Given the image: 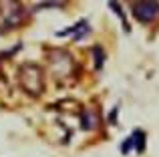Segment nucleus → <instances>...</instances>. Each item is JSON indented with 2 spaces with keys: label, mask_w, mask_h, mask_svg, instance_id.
<instances>
[{
  "label": "nucleus",
  "mask_w": 159,
  "mask_h": 157,
  "mask_svg": "<svg viewBox=\"0 0 159 157\" xmlns=\"http://www.w3.org/2000/svg\"><path fill=\"white\" fill-rule=\"evenodd\" d=\"M133 143L137 145V151H143V147H145V135H143V131H135V133L131 135V139H127V141L121 145V151H123V153H129Z\"/></svg>",
  "instance_id": "obj_4"
},
{
  "label": "nucleus",
  "mask_w": 159,
  "mask_h": 157,
  "mask_svg": "<svg viewBox=\"0 0 159 157\" xmlns=\"http://www.w3.org/2000/svg\"><path fill=\"white\" fill-rule=\"evenodd\" d=\"M20 85L30 95H39L43 91V71L36 65H24L20 69Z\"/></svg>",
  "instance_id": "obj_1"
},
{
  "label": "nucleus",
  "mask_w": 159,
  "mask_h": 157,
  "mask_svg": "<svg viewBox=\"0 0 159 157\" xmlns=\"http://www.w3.org/2000/svg\"><path fill=\"white\" fill-rule=\"evenodd\" d=\"M131 10L139 22H151L159 16V4L157 2H135Z\"/></svg>",
  "instance_id": "obj_3"
},
{
  "label": "nucleus",
  "mask_w": 159,
  "mask_h": 157,
  "mask_svg": "<svg viewBox=\"0 0 159 157\" xmlns=\"http://www.w3.org/2000/svg\"><path fill=\"white\" fill-rule=\"evenodd\" d=\"M22 18V8L18 2H0V24H4L2 30L12 28Z\"/></svg>",
  "instance_id": "obj_2"
}]
</instances>
